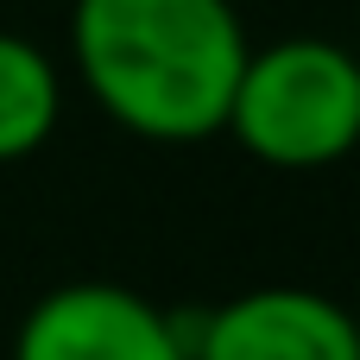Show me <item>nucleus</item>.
Instances as JSON below:
<instances>
[{
  "label": "nucleus",
  "mask_w": 360,
  "mask_h": 360,
  "mask_svg": "<svg viewBox=\"0 0 360 360\" xmlns=\"http://www.w3.org/2000/svg\"><path fill=\"white\" fill-rule=\"evenodd\" d=\"M253 38L234 0H70V76L101 120L146 146L228 127Z\"/></svg>",
  "instance_id": "1"
},
{
  "label": "nucleus",
  "mask_w": 360,
  "mask_h": 360,
  "mask_svg": "<svg viewBox=\"0 0 360 360\" xmlns=\"http://www.w3.org/2000/svg\"><path fill=\"white\" fill-rule=\"evenodd\" d=\"M221 133L285 177L348 165L360 152V51L316 32L253 44Z\"/></svg>",
  "instance_id": "2"
},
{
  "label": "nucleus",
  "mask_w": 360,
  "mask_h": 360,
  "mask_svg": "<svg viewBox=\"0 0 360 360\" xmlns=\"http://www.w3.org/2000/svg\"><path fill=\"white\" fill-rule=\"evenodd\" d=\"M6 360H190V323L114 278H63L38 291Z\"/></svg>",
  "instance_id": "3"
},
{
  "label": "nucleus",
  "mask_w": 360,
  "mask_h": 360,
  "mask_svg": "<svg viewBox=\"0 0 360 360\" xmlns=\"http://www.w3.org/2000/svg\"><path fill=\"white\" fill-rule=\"evenodd\" d=\"M190 360H360V316L316 285H253L190 323Z\"/></svg>",
  "instance_id": "4"
},
{
  "label": "nucleus",
  "mask_w": 360,
  "mask_h": 360,
  "mask_svg": "<svg viewBox=\"0 0 360 360\" xmlns=\"http://www.w3.org/2000/svg\"><path fill=\"white\" fill-rule=\"evenodd\" d=\"M57 127H63V63L38 38L0 25V171L38 158Z\"/></svg>",
  "instance_id": "5"
}]
</instances>
